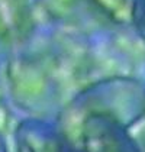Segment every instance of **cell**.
<instances>
[{
	"mask_svg": "<svg viewBox=\"0 0 145 152\" xmlns=\"http://www.w3.org/2000/svg\"><path fill=\"white\" fill-rule=\"evenodd\" d=\"M145 110V88L131 75L103 77L89 84L65 106L58 117L57 130L64 138L87 115H102L129 126Z\"/></svg>",
	"mask_w": 145,
	"mask_h": 152,
	"instance_id": "obj_1",
	"label": "cell"
},
{
	"mask_svg": "<svg viewBox=\"0 0 145 152\" xmlns=\"http://www.w3.org/2000/svg\"><path fill=\"white\" fill-rule=\"evenodd\" d=\"M4 77L13 103L29 113H44L57 102L64 74L52 51L16 49Z\"/></svg>",
	"mask_w": 145,
	"mask_h": 152,
	"instance_id": "obj_2",
	"label": "cell"
},
{
	"mask_svg": "<svg viewBox=\"0 0 145 152\" xmlns=\"http://www.w3.org/2000/svg\"><path fill=\"white\" fill-rule=\"evenodd\" d=\"M72 152H139L126 126L102 115H87L64 136Z\"/></svg>",
	"mask_w": 145,
	"mask_h": 152,
	"instance_id": "obj_3",
	"label": "cell"
},
{
	"mask_svg": "<svg viewBox=\"0 0 145 152\" xmlns=\"http://www.w3.org/2000/svg\"><path fill=\"white\" fill-rule=\"evenodd\" d=\"M35 7L31 0H0V47L23 48L35 32Z\"/></svg>",
	"mask_w": 145,
	"mask_h": 152,
	"instance_id": "obj_4",
	"label": "cell"
},
{
	"mask_svg": "<svg viewBox=\"0 0 145 152\" xmlns=\"http://www.w3.org/2000/svg\"><path fill=\"white\" fill-rule=\"evenodd\" d=\"M15 140L16 152H72L62 140L57 128L39 119L19 123Z\"/></svg>",
	"mask_w": 145,
	"mask_h": 152,
	"instance_id": "obj_5",
	"label": "cell"
},
{
	"mask_svg": "<svg viewBox=\"0 0 145 152\" xmlns=\"http://www.w3.org/2000/svg\"><path fill=\"white\" fill-rule=\"evenodd\" d=\"M80 6H86L81 0H36V7L48 20L57 23L72 22ZM87 7V6H86Z\"/></svg>",
	"mask_w": 145,
	"mask_h": 152,
	"instance_id": "obj_6",
	"label": "cell"
},
{
	"mask_svg": "<svg viewBox=\"0 0 145 152\" xmlns=\"http://www.w3.org/2000/svg\"><path fill=\"white\" fill-rule=\"evenodd\" d=\"M87 7H92L97 15L115 25L129 22L131 0H81Z\"/></svg>",
	"mask_w": 145,
	"mask_h": 152,
	"instance_id": "obj_7",
	"label": "cell"
},
{
	"mask_svg": "<svg viewBox=\"0 0 145 152\" xmlns=\"http://www.w3.org/2000/svg\"><path fill=\"white\" fill-rule=\"evenodd\" d=\"M129 23L132 25L136 35L145 42V0H131Z\"/></svg>",
	"mask_w": 145,
	"mask_h": 152,
	"instance_id": "obj_8",
	"label": "cell"
},
{
	"mask_svg": "<svg viewBox=\"0 0 145 152\" xmlns=\"http://www.w3.org/2000/svg\"><path fill=\"white\" fill-rule=\"evenodd\" d=\"M0 152H9L7 145H6V142H4V138L1 136V133H0Z\"/></svg>",
	"mask_w": 145,
	"mask_h": 152,
	"instance_id": "obj_9",
	"label": "cell"
}]
</instances>
